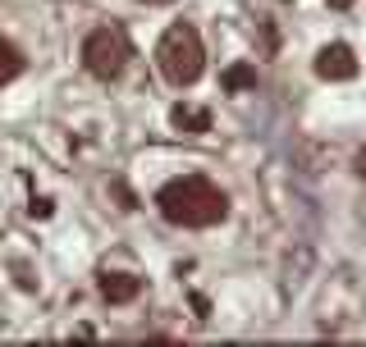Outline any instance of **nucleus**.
<instances>
[{"mask_svg": "<svg viewBox=\"0 0 366 347\" xmlns=\"http://www.w3.org/2000/svg\"><path fill=\"white\" fill-rule=\"evenodd\" d=\"M169 124H174L179 133L197 137V133H206V129H211V110H202V106H188V101H183V106H174V110H169Z\"/></svg>", "mask_w": 366, "mask_h": 347, "instance_id": "nucleus-5", "label": "nucleus"}, {"mask_svg": "<svg viewBox=\"0 0 366 347\" xmlns=\"http://www.w3.org/2000/svg\"><path fill=\"white\" fill-rule=\"evenodd\" d=\"M247 87H257V69H252V64L224 69V91H247Z\"/></svg>", "mask_w": 366, "mask_h": 347, "instance_id": "nucleus-7", "label": "nucleus"}, {"mask_svg": "<svg viewBox=\"0 0 366 347\" xmlns=\"http://www.w3.org/2000/svg\"><path fill=\"white\" fill-rule=\"evenodd\" d=\"M83 64H87L97 78H119L124 64H129V37H124L119 28H97V32H87V41H83Z\"/></svg>", "mask_w": 366, "mask_h": 347, "instance_id": "nucleus-3", "label": "nucleus"}, {"mask_svg": "<svg viewBox=\"0 0 366 347\" xmlns=\"http://www.w3.org/2000/svg\"><path fill=\"white\" fill-rule=\"evenodd\" d=\"M142 5H165V0H142Z\"/></svg>", "mask_w": 366, "mask_h": 347, "instance_id": "nucleus-9", "label": "nucleus"}, {"mask_svg": "<svg viewBox=\"0 0 366 347\" xmlns=\"http://www.w3.org/2000/svg\"><path fill=\"white\" fill-rule=\"evenodd\" d=\"M156 64H160V74H165V83H174V87L197 83L202 69H206V51H202L197 28H192V23H174L156 46Z\"/></svg>", "mask_w": 366, "mask_h": 347, "instance_id": "nucleus-2", "label": "nucleus"}, {"mask_svg": "<svg viewBox=\"0 0 366 347\" xmlns=\"http://www.w3.org/2000/svg\"><path fill=\"white\" fill-rule=\"evenodd\" d=\"M137 293H142V283L133 274H101V297L106 302H133Z\"/></svg>", "mask_w": 366, "mask_h": 347, "instance_id": "nucleus-6", "label": "nucleus"}, {"mask_svg": "<svg viewBox=\"0 0 366 347\" xmlns=\"http://www.w3.org/2000/svg\"><path fill=\"white\" fill-rule=\"evenodd\" d=\"M316 74L325 78V83H348V78L357 74V55H352L343 41H330V46L316 51Z\"/></svg>", "mask_w": 366, "mask_h": 347, "instance_id": "nucleus-4", "label": "nucleus"}, {"mask_svg": "<svg viewBox=\"0 0 366 347\" xmlns=\"http://www.w3.org/2000/svg\"><path fill=\"white\" fill-rule=\"evenodd\" d=\"M19 69H23V55L14 51L9 41H0V83H9V78H19Z\"/></svg>", "mask_w": 366, "mask_h": 347, "instance_id": "nucleus-8", "label": "nucleus"}, {"mask_svg": "<svg viewBox=\"0 0 366 347\" xmlns=\"http://www.w3.org/2000/svg\"><path fill=\"white\" fill-rule=\"evenodd\" d=\"M156 206L169 224H183V228H211L229 215V196L215 188L211 178H197V174L169 178L165 188L156 192Z\"/></svg>", "mask_w": 366, "mask_h": 347, "instance_id": "nucleus-1", "label": "nucleus"}]
</instances>
